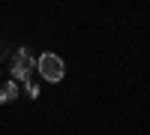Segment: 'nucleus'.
<instances>
[{
    "label": "nucleus",
    "instance_id": "obj_5",
    "mask_svg": "<svg viewBox=\"0 0 150 135\" xmlns=\"http://www.w3.org/2000/svg\"><path fill=\"white\" fill-rule=\"evenodd\" d=\"M6 57H9V42L0 39V60H6Z\"/></svg>",
    "mask_w": 150,
    "mask_h": 135
},
{
    "label": "nucleus",
    "instance_id": "obj_1",
    "mask_svg": "<svg viewBox=\"0 0 150 135\" xmlns=\"http://www.w3.org/2000/svg\"><path fill=\"white\" fill-rule=\"evenodd\" d=\"M33 69H36V57L27 51V48H18V51L12 54V66H9L12 81H18V84H30Z\"/></svg>",
    "mask_w": 150,
    "mask_h": 135
},
{
    "label": "nucleus",
    "instance_id": "obj_2",
    "mask_svg": "<svg viewBox=\"0 0 150 135\" xmlns=\"http://www.w3.org/2000/svg\"><path fill=\"white\" fill-rule=\"evenodd\" d=\"M36 72H39V78L48 81V84H57L60 78H63V60H60L57 54H42V57H36Z\"/></svg>",
    "mask_w": 150,
    "mask_h": 135
},
{
    "label": "nucleus",
    "instance_id": "obj_4",
    "mask_svg": "<svg viewBox=\"0 0 150 135\" xmlns=\"http://www.w3.org/2000/svg\"><path fill=\"white\" fill-rule=\"evenodd\" d=\"M24 90H27V96H30V99H36V96H39V84H36V81H30V84H24Z\"/></svg>",
    "mask_w": 150,
    "mask_h": 135
},
{
    "label": "nucleus",
    "instance_id": "obj_3",
    "mask_svg": "<svg viewBox=\"0 0 150 135\" xmlns=\"http://www.w3.org/2000/svg\"><path fill=\"white\" fill-rule=\"evenodd\" d=\"M18 96H21V84H18V81H6V84H0V105L15 102Z\"/></svg>",
    "mask_w": 150,
    "mask_h": 135
}]
</instances>
